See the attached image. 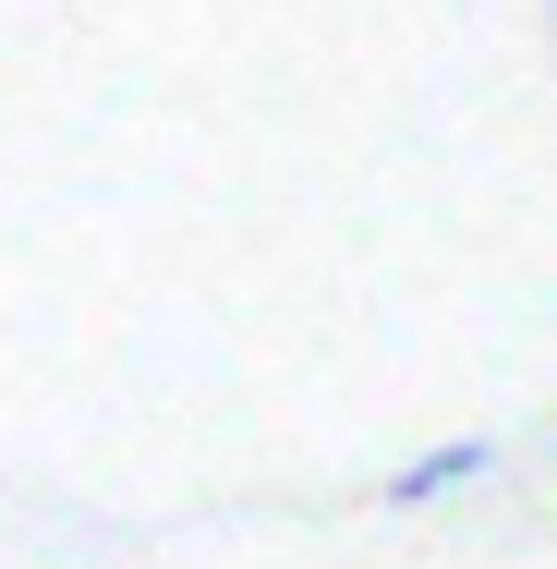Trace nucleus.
Returning <instances> with one entry per match:
<instances>
[{"mask_svg":"<svg viewBox=\"0 0 557 569\" xmlns=\"http://www.w3.org/2000/svg\"><path fill=\"white\" fill-rule=\"evenodd\" d=\"M497 460H509V449H497V437H448V449L400 460V472H388L376 497H388V509H437V497H460V485H485Z\"/></svg>","mask_w":557,"mask_h":569,"instance_id":"obj_1","label":"nucleus"}]
</instances>
